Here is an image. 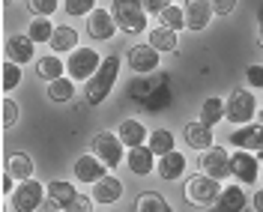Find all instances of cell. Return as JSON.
<instances>
[{
    "instance_id": "obj_41",
    "label": "cell",
    "mask_w": 263,
    "mask_h": 212,
    "mask_svg": "<svg viewBox=\"0 0 263 212\" xmlns=\"http://www.w3.org/2000/svg\"><path fill=\"white\" fill-rule=\"evenodd\" d=\"M210 3H213V12H215V15L228 18V15H233V12H236V3H239V0H210Z\"/></svg>"
},
{
    "instance_id": "obj_9",
    "label": "cell",
    "mask_w": 263,
    "mask_h": 212,
    "mask_svg": "<svg viewBox=\"0 0 263 212\" xmlns=\"http://www.w3.org/2000/svg\"><path fill=\"white\" fill-rule=\"evenodd\" d=\"M126 63H129V69H135V75H153L162 63V54L153 45H132L126 54Z\"/></svg>"
},
{
    "instance_id": "obj_7",
    "label": "cell",
    "mask_w": 263,
    "mask_h": 212,
    "mask_svg": "<svg viewBox=\"0 0 263 212\" xmlns=\"http://www.w3.org/2000/svg\"><path fill=\"white\" fill-rule=\"evenodd\" d=\"M48 197V185H42L39 180H27V182H18L15 195L9 197L12 209L15 212H39L42 203Z\"/></svg>"
},
{
    "instance_id": "obj_22",
    "label": "cell",
    "mask_w": 263,
    "mask_h": 212,
    "mask_svg": "<svg viewBox=\"0 0 263 212\" xmlns=\"http://www.w3.org/2000/svg\"><path fill=\"white\" fill-rule=\"evenodd\" d=\"M78 197V191H75V185L72 182H66V180H54V182H48V206L51 209H60L63 212L72 200Z\"/></svg>"
},
{
    "instance_id": "obj_24",
    "label": "cell",
    "mask_w": 263,
    "mask_h": 212,
    "mask_svg": "<svg viewBox=\"0 0 263 212\" xmlns=\"http://www.w3.org/2000/svg\"><path fill=\"white\" fill-rule=\"evenodd\" d=\"M66 75V63L57 57V54H45V57H39L36 60V78L39 81H57V78H63Z\"/></svg>"
},
{
    "instance_id": "obj_33",
    "label": "cell",
    "mask_w": 263,
    "mask_h": 212,
    "mask_svg": "<svg viewBox=\"0 0 263 212\" xmlns=\"http://www.w3.org/2000/svg\"><path fill=\"white\" fill-rule=\"evenodd\" d=\"M159 21H162V27H167V30H174V33H180V30H189L185 27V9L182 6H167L162 15H159Z\"/></svg>"
},
{
    "instance_id": "obj_29",
    "label": "cell",
    "mask_w": 263,
    "mask_h": 212,
    "mask_svg": "<svg viewBox=\"0 0 263 212\" xmlns=\"http://www.w3.org/2000/svg\"><path fill=\"white\" fill-rule=\"evenodd\" d=\"M135 212H174L159 191H141L135 197Z\"/></svg>"
},
{
    "instance_id": "obj_36",
    "label": "cell",
    "mask_w": 263,
    "mask_h": 212,
    "mask_svg": "<svg viewBox=\"0 0 263 212\" xmlns=\"http://www.w3.org/2000/svg\"><path fill=\"white\" fill-rule=\"evenodd\" d=\"M18 84H21V66L6 60L3 63V93H12Z\"/></svg>"
},
{
    "instance_id": "obj_8",
    "label": "cell",
    "mask_w": 263,
    "mask_h": 212,
    "mask_svg": "<svg viewBox=\"0 0 263 212\" xmlns=\"http://www.w3.org/2000/svg\"><path fill=\"white\" fill-rule=\"evenodd\" d=\"M200 174L213 177V180H228L233 177V167H230V152L224 147H210L206 152H200Z\"/></svg>"
},
{
    "instance_id": "obj_32",
    "label": "cell",
    "mask_w": 263,
    "mask_h": 212,
    "mask_svg": "<svg viewBox=\"0 0 263 212\" xmlns=\"http://www.w3.org/2000/svg\"><path fill=\"white\" fill-rule=\"evenodd\" d=\"M54 24H51L48 18H33L30 27H27V36H30L36 45H45V42H51V36H54Z\"/></svg>"
},
{
    "instance_id": "obj_48",
    "label": "cell",
    "mask_w": 263,
    "mask_h": 212,
    "mask_svg": "<svg viewBox=\"0 0 263 212\" xmlns=\"http://www.w3.org/2000/svg\"><path fill=\"white\" fill-rule=\"evenodd\" d=\"M54 212H60V209H54Z\"/></svg>"
},
{
    "instance_id": "obj_14",
    "label": "cell",
    "mask_w": 263,
    "mask_h": 212,
    "mask_svg": "<svg viewBox=\"0 0 263 212\" xmlns=\"http://www.w3.org/2000/svg\"><path fill=\"white\" fill-rule=\"evenodd\" d=\"M185 27L189 30H195V33H200V30H206L210 27V21H213V3L210 0H185Z\"/></svg>"
},
{
    "instance_id": "obj_39",
    "label": "cell",
    "mask_w": 263,
    "mask_h": 212,
    "mask_svg": "<svg viewBox=\"0 0 263 212\" xmlns=\"http://www.w3.org/2000/svg\"><path fill=\"white\" fill-rule=\"evenodd\" d=\"M93 203H96V200H93V195H78L63 212H93Z\"/></svg>"
},
{
    "instance_id": "obj_6",
    "label": "cell",
    "mask_w": 263,
    "mask_h": 212,
    "mask_svg": "<svg viewBox=\"0 0 263 212\" xmlns=\"http://www.w3.org/2000/svg\"><path fill=\"white\" fill-rule=\"evenodd\" d=\"M102 60H105V57H99L96 48H75L72 54H69V60H66V75H69L72 81L87 84L99 72Z\"/></svg>"
},
{
    "instance_id": "obj_19",
    "label": "cell",
    "mask_w": 263,
    "mask_h": 212,
    "mask_svg": "<svg viewBox=\"0 0 263 212\" xmlns=\"http://www.w3.org/2000/svg\"><path fill=\"white\" fill-rule=\"evenodd\" d=\"M185 167H189V159L182 156V152H167V156H162L159 159V164H156V174L162 177L164 182H174V180H180L182 174H185Z\"/></svg>"
},
{
    "instance_id": "obj_27",
    "label": "cell",
    "mask_w": 263,
    "mask_h": 212,
    "mask_svg": "<svg viewBox=\"0 0 263 212\" xmlns=\"http://www.w3.org/2000/svg\"><path fill=\"white\" fill-rule=\"evenodd\" d=\"M171 102H174V96H171V84H167V78L162 75V78L156 81V87H153V93L147 96V102H144V111H153V114H156V111H164Z\"/></svg>"
},
{
    "instance_id": "obj_28",
    "label": "cell",
    "mask_w": 263,
    "mask_h": 212,
    "mask_svg": "<svg viewBox=\"0 0 263 212\" xmlns=\"http://www.w3.org/2000/svg\"><path fill=\"white\" fill-rule=\"evenodd\" d=\"M224 117H228V105H224V99H218V96L203 99V105H200V123H206V126L213 129V126H218Z\"/></svg>"
},
{
    "instance_id": "obj_42",
    "label": "cell",
    "mask_w": 263,
    "mask_h": 212,
    "mask_svg": "<svg viewBox=\"0 0 263 212\" xmlns=\"http://www.w3.org/2000/svg\"><path fill=\"white\" fill-rule=\"evenodd\" d=\"M144 6H147V12L149 15H162L164 9H167V6H174V0H144Z\"/></svg>"
},
{
    "instance_id": "obj_1",
    "label": "cell",
    "mask_w": 263,
    "mask_h": 212,
    "mask_svg": "<svg viewBox=\"0 0 263 212\" xmlns=\"http://www.w3.org/2000/svg\"><path fill=\"white\" fill-rule=\"evenodd\" d=\"M117 78H120V57L111 54V57L102 60V66H99L96 75L84 84V96H87V102H90V105H102L105 99L114 93Z\"/></svg>"
},
{
    "instance_id": "obj_21",
    "label": "cell",
    "mask_w": 263,
    "mask_h": 212,
    "mask_svg": "<svg viewBox=\"0 0 263 212\" xmlns=\"http://www.w3.org/2000/svg\"><path fill=\"white\" fill-rule=\"evenodd\" d=\"M123 182L117 180V177H102L96 182V188H93V200H96L99 206H114L117 200L123 197Z\"/></svg>"
},
{
    "instance_id": "obj_37",
    "label": "cell",
    "mask_w": 263,
    "mask_h": 212,
    "mask_svg": "<svg viewBox=\"0 0 263 212\" xmlns=\"http://www.w3.org/2000/svg\"><path fill=\"white\" fill-rule=\"evenodd\" d=\"M27 9L36 18H51L60 9V0H27Z\"/></svg>"
},
{
    "instance_id": "obj_11",
    "label": "cell",
    "mask_w": 263,
    "mask_h": 212,
    "mask_svg": "<svg viewBox=\"0 0 263 212\" xmlns=\"http://www.w3.org/2000/svg\"><path fill=\"white\" fill-rule=\"evenodd\" d=\"M228 141L236 149H246V152H260V149H263V126L257 123V120H254V123H248V126H236Z\"/></svg>"
},
{
    "instance_id": "obj_3",
    "label": "cell",
    "mask_w": 263,
    "mask_h": 212,
    "mask_svg": "<svg viewBox=\"0 0 263 212\" xmlns=\"http://www.w3.org/2000/svg\"><path fill=\"white\" fill-rule=\"evenodd\" d=\"M111 15H114L117 27L123 33H132V36H138V33H144L147 27V6H144V0H114L111 3Z\"/></svg>"
},
{
    "instance_id": "obj_17",
    "label": "cell",
    "mask_w": 263,
    "mask_h": 212,
    "mask_svg": "<svg viewBox=\"0 0 263 212\" xmlns=\"http://www.w3.org/2000/svg\"><path fill=\"white\" fill-rule=\"evenodd\" d=\"M126 164H129V170L135 177H149L159 162H156V152L149 147H135L126 152Z\"/></svg>"
},
{
    "instance_id": "obj_35",
    "label": "cell",
    "mask_w": 263,
    "mask_h": 212,
    "mask_svg": "<svg viewBox=\"0 0 263 212\" xmlns=\"http://www.w3.org/2000/svg\"><path fill=\"white\" fill-rule=\"evenodd\" d=\"M153 87H156V81H147L144 75H138V78L129 84V99H132V102H138V105H144L147 96L153 93Z\"/></svg>"
},
{
    "instance_id": "obj_30",
    "label": "cell",
    "mask_w": 263,
    "mask_h": 212,
    "mask_svg": "<svg viewBox=\"0 0 263 212\" xmlns=\"http://www.w3.org/2000/svg\"><path fill=\"white\" fill-rule=\"evenodd\" d=\"M147 147L156 152V159H162V156H167V152H174V149H177V138H174L167 129H156V131H149Z\"/></svg>"
},
{
    "instance_id": "obj_45",
    "label": "cell",
    "mask_w": 263,
    "mask_h": 212,
    "mask_svg": "<svg viewBox=\"0 0 263 212\" xmlns=\"http://www.w3.org/2000/svg\"><path fill=\"white\" fill-rule=\"evenodd\" d=\"M257 123H260V126H263V111H257Z\"/></svg>"
},
{
    "instance_id": "obj_46",
    "label": "cell",
    "mask_w": 263,
    "mask_h": 212,
    "mask_svg": "<svg viewBox=\"0 0 263 212\" xmlns=\"http://www.w3.org/2000/svg\"><path fill=\"white\" fill-rule=\"evenodd\" d=\"M254 156H257V162H263V149H260V152H254Z\"/></svg>"
},
{
    "instance_id": "obj_10",
    "label": "cell",
    "mask_w": 263,
    "mask_h": 212,
    "mask_svg": "<svg viewBox=\"0 0 263 212\" xmlns=\"http://www.w3.org/2000/svg\"><path fill=\"white\" fill-rule=\"evenodd\" d=\"M230 167H233L236 182H242V185H254L257 177H260V162H257V156H254V152H246V149H236V152L230 156Z\"/></svg>"
},
{
    "instance_id": "obj_15",
    "label": "cell",
    "mask_w": 263,
    "mask_h": 212,
    "mask_svg": "<svg viewBox=\"0 0 263 212\" xmlns=\"http://www.w3.org/2000/svg\"><path fill=\"white\" fill-rule=\"evenodd\" d=\"M182 141H185V147L189 149H197V152H206L213 144V129L206 126V123H189L185 129H182Z\"/></svg>"
},
{
    "instance_id": "obj_16",
    "label": "cell",
    "mask_w": 263,
    "mask_h": 212,
    "mask_svg": "<svg viewBox=\"0 0 263 212\" xmlns=\"http://www.w3.org/2000/svg\"><path fill=\"white\" fill-rule=\"evenodd\" d=\"M33 57H36V42H33L27 33L24 36L21 33L18 36H9V42H6V60L24 66V63H30Z\"/></svg>"
},
{
    "instance_id": "obj_4",
    "label": "cell",
    "mask_w": 263,
    "mask_h": 212,
    "mask_svg": "<svg viewBox=\"0 0 263 212\" xmlns=\"http://www.w3.org/2000/svg\"><path fill=\"white\" fill-rule=\"evenodd\" d=\"M90 152L105 167H117V164L126 159V144L120 141V134H114V131H96L90 138Z\"/></svg>"
},
{
    "instance_id": "obj_23",
    "label": "cell",
    "mask_w": 263,
    "mask_h": 212,
    "mask_svg": "<svg viewBox=\"0 0 263 212\" xmlns=\"http://www.w3.org/2000/svg\"><path fill=\"white\" fill-rule=\"evenodd\" d=\"M33 170H36V164L27 152H9L6 156V174H12L18 182L33 180Z\"/></svg>"
},
{
    "instance_id": "obj_26",
    "label": "cell",
    "mask_w": 263,
    "mask_h": 212,
    "mask_svg": "<svg viewBox=\"0 0 263 212\" xmlns=\"http://www.w3.org/2000/svg\"><path fill=\"white\" fill-rule=\"evenodd\" d=\"M147 45H153L159 54H174V51L180 48V39H177V33H174V30H167V27L159 24L156 30H149Z\"/></svg>"
},
{
    "instance_id": "obj_12",
    "label": "cell",
    "mask_w": 263,
    "mask_h": 212,
    "mask_svg": "<svg viewBox=\"0 0 263 212\" xmlns=\"http://www.w3.org/2000/svg\"><path fill=\"white\" fill-rule=\"evenodd\" d=\"M72 170H75V180L84 182V185H96L102 177H108V167L99 162L93 152L78 156V159H75V164H72Z\"/></svg>"
},
{
    "instance_id": "obj_40",
    "label": "cell",
    "mask_w": 263,
    "mask_h": 212,
    "mask_svg": "<svg viewBox=\"0 0 263 212\" xmlns=\"http://www.w3.org/2000/svg\"><path fill=\"white\" fill-rule=\"evenodd\" d=\"M246 84L254 87V90H263V66L260 63H251L246 69Z\"/></svg>"
},
{
    "instance_id": "obj_20",
    "label": "cell",
    "mask_w": 263,
    "mask_h": 212,
    "mask_svg": "<svg viewBox=\"0 0 263 212\" xmlns=\"http://www.w3.org/2000/svg\"><path fill=\"white\" fill-rule=\"evenodd\" d=\"M246 203H248V195H246V188H239V182L236 185H224V191L215 200L213 212H242Z\"/></svg>"
},
{
    "instance_id": "obj_34",
    "label": "cell",
    "mask_w": 263,
    "mask_h": 212,
    "mask_svg": "<svg viewBox=\"0 0 263 212\" xmlns=\"http://www.w3.org/2000/svg\"><path fill=\"white\" fill-rule=\"evenodd\" d=\"M63 9L69 18H90L96 12V0H63Z\"/></svg>"
},
{
    "instance_id": "obj_25",
    "label": "cell",
    "mask_w": 263,
    "mask_h": 212,
    "mask_svg": "<svg viewBox=\"0 0 263 212\" xmlns=\"http://www.w3.org/2000/svg\"><path fill=\"white\" fill-rule=\"evenodd\" d=\"M48 45H51L54 54H72L75 45H78V30H75L72 24H60V27L54 30V36H51Z\"/></svg>"
},
{
    "instance_id": "obj_2",
    "label": "cell",
    "mask_w": 263,
    "mask_h": 212,
    "mask_svg": "<svg viewBox=\"0 0 263 212\" xmlns=\"http://www.w3.org/2000/svg\"><path fill=\"white\" fill-rule=\"evenodd\" d=\"M224 191V185L213 177H206V174H192L185 185H182V197H185V203H192V206H210L213 209L215 200L221 197Z\"/></svg>"
},
{
    "instance_id": "obj_43",
    "label": "cell",
    "mask_w": 263,
    "mask_h": 212,
    "mask_svg": "<svg viewBox=\"0 0 263 212\" xmlns=\"http://www.w3.org/2000/svg\"><path fill=\"white\" fill-rule=\"evenodd\" d=\"M251 206H254V212H263V188H257L251 195Z\"/></svg>"
},
{
    "instance_id": "obj_44",
    "label": "cell",
    "mask_w": 263,
    "mask_h": 212,
    "mask_svg": "<svg viewBox=\"0 0 263 212\" xmlns=\"http://www.w3.org/2000/svg\"><path fill=\"white\" fill-rule=\"evenodd\" d=\"M257 45L263 48V6L257 9Z\"/></svg>"
},
{
    "instance_id": "obj_31",
    "label": "cell",
    "mask_w": 263,
    "mask_h": 212,
    "mask_svg": "<svg viewBox=\"0 0 263 212\" xmlns=\"http://www.w3.org/2000/svg\"><path fill=\"white\" fill-rule=\"evenodd\" d=\"M72 96H75V81H72L69 75H63V78H57V81L48 84L51 102H72Z\"/></svg>"
},
{
    "instance_id": "obj_5",
    "label": "cell",
    "mask_w": 263,
    "mask_h": 212,
    "mask_svg": "<svg viewBox=\"0 0 263 212\" xmlns=\"http://www.w3.org/2000/svg\"><path fill=\"white\" fill-rule=\"evenodd\" d=\"M224 105H228V117L233 126H248V123H254L257 120V99L254 93H248L246 87H236L228 99H224Z\"/></svg>"
},
{
    "instance_id": "obj_38",
    "label": "cell",
    "mask_w": 263,
    "mask_h": 212,
    "mask_svg": "<svg viewBox=\"0 0 263 212\" xmlns=\"http://www.w3.org/2000/svg\"><path fill=\"white\" fill-rule=\"evenodd\" d=\"M18 117H21L18 105L12 102V99H3V129H12V126L18 123Z\"/></svg>"
},
{
    "instance_id": "obj_18",
    "label": "cell",
    "mask_w": 263,
    "mask_h": 212,
    "mask_svg": "<svg viewBox=\"0 0 263 212\" xmlns=\"http://www.w3.org/2000/svg\"><path fill=\"white\" fill-rule=\"evenodd\" d=\"M120 141L126 144V149H135V147H147L144 141H149V131L147 126L141 123V120H135V117H129V120H123L120 123Z\"/></svg>"
},
{
    "instance_id": "obj_47",
    "label": "cell",
    "mask_w": 263,
    "mask_h": 212,
    "mask_svg": "<svg viewBox=\"0 0 263 212\" xmlns=\"http://www.w3.org/2000/svg\"><path fill=\"white\" fill-rule=\"evenodd\" d=\"M3 3H6V6H9V3H12V0H3Z\"/></svg>"
},
{
    "instance_id": "obj_13",
    "label": "cell",
    "mask_w": 263,
    "mask_h": 212,
    "mask_svg": "<svg viewBox=\"0 0 263 212\" xmlns=\"http://www.w3.org/2000/svg\"><path fill=\"white\" fill-rule=\"evenodd\" d=\"M114 33H117V21L111 15V9H96L87 18V36L93 42H108V39H114Z\"/></svg>"
}]
</instances>
